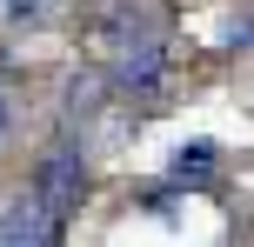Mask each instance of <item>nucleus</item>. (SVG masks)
<instances>
[{
	"instance_id": "obj_2",
	"label": "nucleus",
	"mask_w": 254,
	"mask_h": 247,
	"mask_svg": "<svg viewBox=\"0 0 254 247\" xmlns=\"http://www.w3.org/2000/svg\"><path fill=\"white\" fill-rule=\"evenodd\" d=\"M80 187H87V160H80V141H74V134H61V141L40 154L34 187H27V194H40V200H47V207L67 221V214L80 207Z\"/></svg>"
},
{
	"instance_id": "obj_1",
	"label": "nucleus",
	"mask_w": 254,
	"mask_h": 247,
	"mask_svg": "<svg viewBox=\"0 0 254 247\" xmlns=\"http://www.w3.org/2000/svg\"><path fill=\"white\" fill-rule=\"evenodd\" d=\"M107 80L127 100H154L167 80V20L154 0H121L107 13Z\"/></svg>"
},
{
	"instance_id": "obj_5",
	"label": "nucleus",
	"mask_w": 254,
	"mask_h": 247,
	"mask_svg": "<svg viewBox=\"0 0 254 247\" xmlns=\"http://www.w3.org/2000/svg\"><path fill=\"white\" fill-rule=\"evenodd\" d=\"M188 167H194V174L214 167V147H207V141H201V147H181V154H174V174H188Z\"/></svg>"
},
{
	"instance_id": "obj_3",
	"label": "nucleus",
	"mask_w": 254,
	"mask_h": 247,
	"mask_svg": "<svg viewBox=\"0 0 254 247\" xmlns=\"http://www.w3.org/2000/svg\"><path fill=\"white\" fill-rule=\"evenodd\" d=\"M0 247H61V214L40 194H20L0 207Z\"/></svg>"
},
{
	"instance_id": "obj_4",
	"label": "nucleus",
	"mask_w": 254,
	"mask_h": 247,
	"mask_svg": "<svg viewBox=\"0 0 254 247\" xmlns=\"http://www.w3.org/2000/svg\"><path fill=\"white\" fill-rule=\"evenodd\" d=\"M54 13V0H0V20L7 27H40Z\"/></svg>"
},
{
	"instance_id": "obj_6",
	"label": "nucleus",
	"mask_w": 254,
	"mask_h": 247,
	"mask_svg": "<svg viewBox=\"0 0 254 247\" xmlns=\"http://www.w3.org/2000/svg\"><path fill=\"white\" fill-rule=\"evenodd\" d=\"M7 120H13V107H7V80H0V141H7Z\"/></svg>"
}]
</instances>
